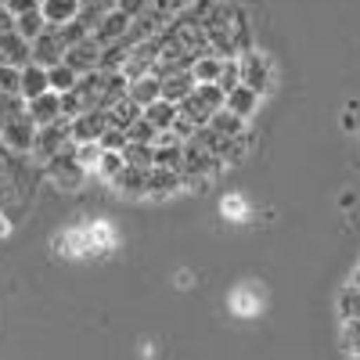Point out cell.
Returning a JSON list of instances; mask_svg holds the SVG:
<instances>
[{
	"label": "cell",
	"mask_w": 360,
	"mask_h": 360,
	"mask_svg": "<svg viewBox=\"0 0 360 360\" xmlns=\"http://www.w3.org/2000/svg\"><path fill=\"white\" fill-rule=\"evenodd\" d=\"M0 94H18V69L0 65Z\"/></svg>",
	"instance_id": "e575fe53"
},
{
	"label": "cell",
	"mask_w": 360,
	"mask_h": 360,
	"mask_svg": "<svg viewBox=\"0 0 360 360\" xmlns=\"http://www.w3.org/2000/svg\"><path fill=\"white\" fill-rule=\"evenodd\" d=\"M33 8H40V0H8V4H4V11H8L11 18H18V15H25V11H33Z\"/></svg>",
	"instance_id": "8d00e7d4"
},
{
	"label": "cell",
	"mask_w": 360,
	"mask_h": 360,
	"mask_svg": "<svg viewBox=\"0 0 360 360\" xmlns=\"http://www.w3.org/2000/svg\"><path fill=\"white\" fill-rule=\"evenodd\" d=\"M25 115L33 119L37 127H51V123H58V119H62V98H58L54 90H47V94L25 101Z\"/></svg>",
	"instance_id": "8fae6325"
},
{
	"label": "cell",
	"mask_w": 360,
	"mask_h": 360,
	"mask_svg": "<svg viewBox=\"0 0 360 360\" xmlns=\"http://www.w3.org/2000/svg\"><path fill=\"white\" fill-rule=\"evenodd\" d=\"M259 101H263V98H259V94H252V90H249V86H242V83H238V86L231 90V94H224V108H227L231 115H238V119H245V123L256 115Z\"/></svg>",
	"instance_id": "4fadbf2b"
},
{
	"label": "cell",
	"mask_w": 360,
	"mask_h": 360,
	"mask_svg": "<svg viewBox=\"0 0 360 360\" xmlns=\"http://www.w3.org/2000/svg\"><path fill=\"white\" fill-rule=\"evenodd\" d=\"M159 141V130L148 123V119L141 115L137 123H130V130H127V144H155Z\"/></svg>",
	"instance_id": "4316f807"
},
{
	"label": "cell",
	"mask_w": 360,
	"mask_h": 360,
	"mask_svg": "<svg viewBox=\"0 0 360 360\" xmlns=\"http://www.w3.org/2000/svg\"><path fill=\"white\" fill-rule=\"evenodd\" d=\"M33 141H37V123L25 112L15 115L11 123L0 130V144H4L8 152H15V155H29V152H33Z\"/></svg>",
	"instance_id": "52a82bcc"
},
{
	"label": "cell",
	"mask_w": 360,
	"mask_h": 360,
	"mask_svg": "<svg viewBox=\"0 0 360 360\" xmlns=\"http://www.w3.org/2000/svg\"><path fill=\"white\" fill-rule=\"evenodd\" d=\"M205 130H213V134L224 137V141H234V137H245V119H238V115H231L227 108H220V112L209 115Z\"/></svg>",
	"instance_id": "9a60e30c"
},
{
	"label": "cell",
	"mask_w": 360,
	"mask_h": 360,
	"mask_svg": "<svg viewBox=\"0 0 360 360\" xmlns=\"http://www.w3.org/2000/svg\"><path fill=\"white\" fill-rule=\"evenodd\" d=\"M202 33H205V44L217 58H238L252 47V29H249V18L238 4H227V0H217L209 18L202 22Z\"/></svg>",
	"instance_id": "6da1fadb"
},
{
	"label": "cell",
	"mask_w": 360,
	"mask_h": 360,
	"mask_svg": "<svg viewBox=\"0 0 360 360\" xmlns=\"http://www.w3.org/2000/svg\"><path fill=\"white\" fill-rule=\"evenodd\" d=\"M115 188H123L127 195H148V169H123L115 180H112Z\"/></svg>",
	"instance_id": "484cf974"
},
{
	"label": "cell",
	"mask_w": 360,
	"mask_h": 360,
	"mask_svg": "<svg viewBox=\"0 0 360 360\" xmlns=\"http://www.w3.org/2000/svg\"><path fill=\"white\" fill-rule=\"evenodd\" d=\"M123 162L130 169H152L155 162V144H127L123 148Z\"/></svg>",
	"instance_id": "d4e9b609"
},
{
	"label": "cell",
	"mask_w": 360,
	"mask_h": 360,
	"mask_svg": "<svg viewBox=\"0 0 360 360\" xmlns=\"http://www.w3.org/2000/svg\"><path fill=\"white\" fill-rule=\"evenodd\" d=\"M105 115H108V130H123L127 134L130 123H137V119H141V105H134L130 98H119Z\"/></svg>",
	"instance_id": "ac0fdd59"
},
{
	"label": "cell",
	"mask_w": 360,
	"mask_h": 360,
	"mask_svg": "<svg viewBox=\"0 0 360 360\" xmlns=\"http://www.w3.org/2000/svg\"><path fill=\"white\" fill-rule=\"evenodd\" d=\"M44 29H47V22H44V11H40V8H33V11H25V15L15 18V33H18L22 40H29V44H33Z\"/></svg>",
	"instance_id": "7402d4cb"
},
{
	"label": "cell",
	"mask_w": 360,
	"mask_h": 360,
	"mask_svg": "<svg viewBox=\"0 0 360 360\" xmlns=\"http://www.w3.org/2000/svg\"><path fill=\"white\" fill-rule=\"evenodd\" d=\"M342 346L353 356H360V317L356 321H342Z\"/></svg>",
	"instance_id": "d6a6232c"
},
{
	"label": "cell",
	"mask_w": 360,
	"mask_h": 360,
	"mask_svg": "<svg viewBox=\"0 0 360 360\" xmlns=\"http://www.w3.org/2000/svg\"><path fill=\"white\" fill-rule=\"evenodd\" d=\"M69 144H72L69 119H58V123H51V127H37V141H33V152H29V155H37L40 162H47L58 152H65Z\"/></svg>",
	"instance_id": "5b68a950"
},
{
	"label": "cell",
	"mask_w": 360,
	"mask_h": 360,
	"mask_svg": "<svg viewBox=\"0 0 360 360\" xmlns=\"http://www.w3.org/2000/svg\"><path fill=\"white\" fill-rule=\"evenodd\" d=\"M47 69H40V65H22L18 69V98L22 101H33V98H40V94H47Z\"/></svg>",
	"instance_id": "7c38bea8"
},
{
	"label": "cell",
	"mask_w": 360,
	"mask_h": 360,
	"mask_svg": "<svg viewBox=\"0 0 360 360\" xmlns=\"http://www.w3.org/2000/svg\"><path fill=\"white\" fill-rule=\"evenodd\" d=\"M65 40H62V33H58L54 25H47L44 33L29 44V62L33 65H40V69H51V65H58V62H65Z\"/></svg>",
	"instance_id": "8992f818"
},
{
	"label": "cell",
	"mask_w": 360,
	"mask_h": 360,
	"mask_svg": "<svg viewBox=\"0 0 360 360\" xmlns=\"http://www.w3.org/2000/svg\"><path fill=\"white\" fill-rule=\"evenodd\" d=\"M25 112V101L18 98V94H0V130H4L15 115H22Z\"/></svg>",
	"instance_id": "f546056e"
},
{
	"label": "cell",
	"mask_w": 360,
	"mask_h": 360,
	"mask_svg": "<svg viewBox=\"0 0 360 360\" xmlns=\"http://www.w3.org/2000/svg\"><path fill=\"white\" fill-rule=\"evenodd\" d=\"M76 83H79V76L65 62H58V65L47 69V86L54 90V94H69V90H76Z\"/></svg>",
	"instance_id": "cb8c5ba5"
},
{
	"label": "cell",
	"mask_w": 360,
	"mask_h": 360,
	"mask_svg": "<svg viewBox=\"0 0 360 360\" xmlns=\"http://www.w3.org/2000/svg\"><path fill=\"white\" fill-rule=\"evenodd\" d=\"M127 98L134 101V105H141V108H148V105H155L162 94H159V79L155 76H141V79H130L127 83Z\"/></svg>",
	"instance_id": "e0dca14e"
},
{
	"label": "cell",
	"mask_w": 360,
	"mask_h": 360,
	"mask_svg": "<svg viewBox=\"0 0 360 360\" xmlns=\"http://www.w3.org/2000/svg\"><path fill=\"white\" fill-rule=\"evenodd\" d=\"M238 72H242V86H249L252 94H259V98H266L270 90H274V62L263 54V51H256V47H249L245 54H238Z\"/></svg>",
	"instance_id": "7a4b0ae2"
},
{
	"label": "cell",
	"mask_w": 360,
	"mask_h": 360,
	"mask_svg": "<svg viewBox=\"0 0 360 360\" xmlns=\"http://www.w3.org/2000/svg\"><path fill=\"white\" fill-rule=\"evenodd\" d=\"M353 288H360V270H356V274H353Z\"/></svg>",
	"instance_id": "74e56055"
},
{
	"label": "cell",
	"mask_w": 360,
	"mask_h": 360,
	"mask_svg": "<svg viewBox=\"0 0 360 360\" xmlns=\"http://www.w3.org/2000/svg\"><path fill=\"white\" fill-rule=\"evenodd\" d=\"M40 11H44V22L58 29V25L79 18V0H44Z\"/></svg>",
	"instance_id": "2e32d148"
},
{
	"label": "cell",
	"mask_w": 360,
	"mask_h": 360,
	"mask_svg": "<svg viewBox=\"0 0 360 360\" xmlns=\"http://www.w3.org/2000/svg\"><path fill=\"white\" fill-rule=\"evenodd\" d=\"M44 169H47V176H51V184H58L62 191L79 188V184H83V176H86V169L76 162V148H72V144L65 148V152H58L54 159H47Z\"/></svg>",
	"instance_id": "3957f363"
},
{
	"label": "cell",
	"mask_w": 360,
	"mask_h": 360,
	"mask_svg": "<svg viewBox=\"0 0 360 360\" xmlns=\"http://www.w3.org/2000/svg\"><path fill=\"white\" fill-rule=\"evenodd\" d=\"M0 65H11V69L29 65V40L15 33V18L8 11H0Z\"/></svg>",
	"instance_id": "277c9868"
},
{
	"label": "cell",
	"mask_w": 360,
	"mask_h": 360,
	"mask_svg": "<svg viewBox=\"0 0 360 360\" xmlns=\"http://www.w3.org/2000/svg\"><path fill=\"white\" fill-rule=\"evenodd\" d=\"M191 90H195L191 69H188V72H169V76L159 79V94H162V101H169V105H180V101L191 94Z\"/></svg>",
	"instance_id": "5bb4252c"
},
{
	"label": "cell",
	"mask_w": 360,
	"mask_h": 360,
	"mask_svg": "<svg viewBox=\"0 0 360 360\" xmlns=\"http://www.w3.org/2000/svg\"><path fill=\"white\" fill-rule=\"evenodd\" d=\"M101 44L94 40V37H86V40H79V44H72L69 51H65V65L76 72V76H86V72H98L101 69Z\"/></svg>",
	"instance_id": "9c48e42d"
},
{
	"label": "cell",
	"mask_w": 360,
	"mask_h": 360,
	"mask_svg": "<svg viewBox=\"0 0 360 360\" xmlns=\"http://www.w3.org/2000/svg\"><path fill=\"white\" fill-rule=\"evenodd\" d=\"M76 148V162L83 166V169H98V159H101V144L94 141V144H72Z\"/></svg>",
	"instance_id": "4dcf8cb0"
},
{
	"label": "cell",
	"mask_w": 360,
	"mask_h": 360,
	"mask_svg": "<svg viewBox=\"0 0 360 360\" xmlns=\"http://www.w3.org/2000/svg\"><path fill=\"white\" fill-rule=\"evenodd\" d=\"M127 169V162H123V152H101V159H98V173L105 176V180H115L119 173Z\"/></svg>",
	"instance_id": "83f0119b"
},
{
	"label": "cell",
	"mask_w": 360,
	"mask_h": 360,
	"mask_svg": "<svg viewBox=\"0 0 360 360\" xmlns=\"http://www.w3.org/2000/svg\"><path fill=\"white\" fill-rule=\"evenodd\" d=\"M152 4H155V0H119V11H127L130 18H137L144 11H152Z\"/></svg>",
	"instance_id": "d590c367"
},
{
	"label": "cell",
	"mask_w": 360,
	"mask_h": 360,
	"mask_svg": "<svg viewBox=\"0 0 360 360\" xmlns=\"http://www.w3.org/2000/svg\"><path fill=\"white\" fill-rule=\"evenodd\" d=\"M130 22H134V18H130L127 11H119V8H115V11H108V15H105V18H101L94 29H90V37H94L101 47L119 44V40H123V37L130 33Z\"/></svg>",
	"instance_id": "30bf717a"
},
{
	"label": "cell",
	"mask_w": 360,
	"mask_h": 360,
	"mask_svg": "<svg viewBox=\"0 0 360 360\" xmlns=\"http://www.w3.org/2000/svg\"><path fill=\"white\" fill-rule=\"evenodd\" d=\"M58 33H62L65 47H72V44H79V40H86V37H90V29H86L79 18H72V22H65V25H58Z\"/></svg>",
	"instance_id": "1f68e13d"
},
{
	"label": "cell",
	"mask_w": 360,
	"mask_h": 360,
	"mask_svg": "<svg viewBox=\"0 0 360 360\" xmlns=\"http://www.w3.org/2000/svg\"><path fill=\"white\" fill-rule=\"evenodd\" d=\"M220 65H224V58H217L213 51L198 54L195 62H191V76H195V83H217V79H220Z\"/></svg>",
	"instance_id": "d6986e66"
},
{
	"label": "cell",
	"mask_w": 360,
	"mask_h": 360,
	"mask_svg": "<svg viewBox=\"0 0 360 360\" xmlns=\"http://www.w3.org/2000/svg\"><path fill=\"white\" fill-rule=\"evenodd\" d=\"M141 115L148 119V123H152L159 134H166L169 127H173V119H176V105H169V101H155V105H148V108H141Z\"/></svg>",
	"instance_id": "ffe728a7"
},
{
	"label": "cell",
	"mask_w": 360,
	"mask_h": 360,
	"mask_svg": "<svg viewBox=\"0 0 360 360\" xmlns=\"http://www.w3.org/2000/svg\"><path fill=\"white\" fill-rule=\"evenodd\" d=\"M98 144H101V152H123V148H127V134L123 130H105Z\"/></svg>",
	"instance_id": "836d02e7"
},
{
	"label": "cell",
	"mask_w": 360,
	"mask_h": 360,
	"mask_svg": "<svg viewBox=\"0 0 360 360\" xmlns=\"http://www.w3.org/2000/svg\"><path fill=\"white\" fill-rule=\"evenodd\" d=\"M353 360H360V356H353Z\"/></svg>",
	"instance_id": "ab89813d"
},
{
	"label": "cell",
	"mask_w": 360,
	"mask_h": 360,
	"mask_svg": "<svg viewBox=\"0 0 360 360\" xmlns=\"http://www.w3.org/2000/svg\"><path fill=\"white\" fill-rule=\"evenodd\" d=\"M242 83V72H238V58H224V65H220V79L217 86L224 90V94H231V90Z\"/></svg>",
	"instance_id": "f1b7e54d"
},
{
	"label": "cell",
	"mask_w": 360,
	"mask_h": 360,
	"mask_svg": "<svg viewBox=\"0 0 360 360\" xmlns=\"http://www.w3.org/2000/svg\"><path fill=\"white\" fill-rule=\"evenodd\" d=\"M105 130H108V115L101 108H90V112H79L76 119H69L72 144H94V141H101Z\"/></svg>",
	"instance_id": "ba28073f"
},
{
	"label": "cell",
	"mask_w": 360,
	"mask_h": 360,
	"mask_svg": "<svg viewBox=\"0 0 360 360\" xmlns=\"http://www.w3.org/2000/svg\"><path fill=\"white\" fill-rule=\"evenodd\" d=\"M180 188V173L173 169H148V195H173Z\"/></svg>",
	"instance_id": "603a6c76"
},
{
	"label": "cell",
	"mask_w": 360,
	"mask_h": 360,
	"mask_svg": "<svg viewBox=\"0 0 360 360\" xmlns=\"http://www.w3.org/2000/svg\"><path fill=\"white\" fill-rule=\"evenodd\" d=\"M119 8V0H79V22L86 25V29H94L108 11H115Z\"/></svg>",
	"instance_id": "44dd1931"
},
{
	"label": "cell",
	"mask_w": 360,
	"mask_h": 360,
	"mask_svg": "<svg viewBox=\"0 0 360 360\" xmlns=\"http://www.w3.org/2000/svg\"><path fill=\"white\" fill-rule=\"evenodd\" d=\"M4 4H8V0H0V11H4Z\"/></svg>",
	"instance_id": "f35d334b"
}]
</instances>
